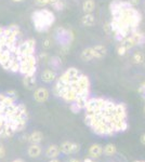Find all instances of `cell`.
<instances>
[{
    "label": "cell",
    "mask_w": 145,
    "mask_h": 162,
    "mask_svg": "<svg viewBox=\"0 0 145 162\" xmlns=\"http://www.w3.org/2000/svg\"><path fill=\"white\" fill-rule=\"evenodd\" d=\"M85 122L97 135L112 136L128 129L127 108L103 97H90L85 106Z\"/></svg>",
    "instance_id": "cell-1"
},
{
    "label": "cell",
    "mask_w": 145,
    "mask_h": 162,
    "mask_svg": "<svg viewBox=\"0 0 145 162\" xmlns=\"http://www.w3.org/2000/svg\"><path fill=\"white\" fill-rule=\"evenodd\" d=\"M110 11L112 14V21L110 22L112 34L117 41H121L132 31L139 29L142 14L129 1L113 0L110 3Z\"/></svg>",
    "instance_id": "cell-2"
},
{
    "label": "cell",
    "mask_w": 145,
    "mask_h": 162,
    "mask_svg": "<svg viewBox=\"0 0 145 162\" xmlns=\"http://www.w3.org/2000/svg\"><path fill=\"white\" fill-rule=\"evenodd\" d=\"M31 21L38 33H47L55 22V15L49 9H40L33 12Z\"/></svg>",
    "instance_id": "cell-3"
},
{
    "label": "cell",
    "mask_w": 145,
    "mask_h": 162,
    "mask_svg": "<svg viewBox=\"0 0 145 162\" xmlns=\"http://www.w3.org/2000/svg\"><path fill=\"white\" fill-rule=\"evenodd\" d=\"M38 60L36 54L23 55L20 58V74L23 75H36L37 72Z\"/></svg>",
    "instance_id": "cell-4"
},
{
    "label": "cell",
    "mask_w": 145,
    "mask_h": 162,
    "mask_svg": "<svg viewBox=\"0 0 145 162\" xmlns=\"http://www.w3.org/2000/svg\"><path fill=\"white\" fill-rule=\"evenodd\" d=\"M54 38L55 41L60 44V47L62 45H72V42L74 41V34L71 29H66L65 27H58L55 29L54 33Z\"/></svg>",
    "instance_id": "cell-5"
},
{
    "label": "cell",
    "mask_w": 145,
    "mask_h": 162,
    "mask_svg": "<svg viewBox=\"0 0 145 162\" xmlns=\"http://www.w3.org/2000/svg\"><path fill=\"white\" fill-rule=\"evenodd\" d=\"M50 96V92L47 88H44V86H39L35 90L34 92V100L38 103H44L49 100Z\"/></svg>",
    "instance_id": "cell-6"
},
{
    "label": "cell",
    "mask_w": 145,
    "mask_h": 162,
    "mask_svg": "<svg viewBox=\"0 0 145 162\" xmlns=\"http://www.w3.org/2000/svg\"><path fill=\"white\" fill-rule=\"evenodd\" d=\"M60 150L61 152L65 155H71V154H76L80 150V146L76 143H72V142H64L61 144L60 146Z\"/></svg>",
    "instance_id": "cell-7"
},
{
    "label": "cell",
    "mask_w": 145,
    "mask_h": 162,
    "mask_svg": "<svg viewBox=\"0 0 145 162\" xmlns=\"http://www.w3.org/2000/svg\"><path fill=\"white\" fill-rule=\"evenodd\" d=\"M40 78L44 83H52L58 79V72L51 68H46L40 74Z\"/></svg>",
    "instance_id": "cell-8"
},
{
    "label": "cell",
    "mask_w": 145,
    "mask_h": 162,
    "mask_svg": "<svg viewBox=\"0 0 145 162\" xmlns=\"http://www.w3.org/2000/svg\"><path fill=\"white\" fill-rule=\"evenodd\" d=\"M94 53V58L96 60H101V58H105L107 54V48L104 44H96L92 47Z\"/></svg>",
    "instance_id": "cell-9"
},
{
    "label": "cell",
    "mask_w": 145,
    "mask_h": 162,
    "mask_svg": "<svg viewBox=\"0 0 145 162\" xmlns=\"http://www.w3.org/2000/svg\"><path fill=\"white\" fill-rule=\"evenodd\" d=\"M23 86L27 90H33L35 88L36 83H37V80H36V75H25L23 76Z\"/></svg>",
    "instance_id": "cell-10"
},
{
    "label": "cell",
    "mask_w": 145,
    "mask_h": 162,
    "mask_svg": "<svg viewBox=\"0 0 145 162\" xmlns=\"http://www.w3.org/2000/svg\"><path fill=\"white\" fill-rule=\"evenodd\" d=\"M48 65H49V68L58 72V70H60L61 68H62V60H61V58L58 55L50 56L48 61Z\"/></svg>",
    "instance_id": "cell-11"
},
{
    "label": "cell",
    "mask_w": 145,
    "mask_h": 162,
    "mask_svg": "<svg viewBox=\"0 0 145 162\" xmlns=\"http://www.w3.org/2000/svg\"><path fill=\"white\" fill-rule=\"evenodd\" d=\"M103 154V147H102L100 144H93V145L90 146L89 148V155L91 156L92 159L100 158Z\"/></svg>",
    "instance_id": "cell-12"
},
{
    "label": "cell",
    "mask_w": 145,
    "mask_h": 162,
    "mask_svg": "<svg viewBox=\"0 0 145 162\" xmlns=\"http://www.w3.org/2000/svg\"><path fill=\"white\" fill-rule=\"evenodd\" d=\"M96 23V16L92 13H86L83 14V16L81 17V24L86 27H92L94 26Z\"/></svg>",
    "instance_id": "cell-13"
},
{
    "label": "cell",
    "mask_w": 145,
    "mask_h": 162,
    "mask_svg": "<svg viewBox=\"0 0 145 162\" xmlns=\"http://www.w3.org/2000/svg\"><path fill=\"white\" fill-rule=\"evenodd\" d=\"M61 150H60V146L55 145H50L46 150V156L50 159H54V158H58V155H60Z\"/></svg>",
    "instance_id": "cell-14"
},
{
    "label": "cell",
    "mask_w": 145,
    "mask_h": 162,
    "mask_svg": "<svg viewBox=\"0 0 145 162\" xmlns=\"http://www.w3.org/2000/svg\"><path fill=\"white\" fill-rule=\"evenodd\" d=\"M42 150L41 147L39 146V144H31L28 147V150H27V154L30 158H38V157L41 155Z\"/></svg>",
    "instance_id": "cell-15"
},
{
    "label": "cell",
    "mask_w": 145,
    "mask_h": 162,
    "mask_svg": "<svg viewBox=\"0 0 145 162\" xmlns=\"http://www.w3.org/2000/svg\"><path fill=\"white\" fill-rule=\"evenodd\" d=\"M80 58L83 62H90V61L93 60L94 53H93V49H92V47L85 48L80 53Z\"/></svg>",
    "instance_id": "cell-16"
},
{
    "label": "cell",
    "mask_w": 145,
    "mask_h": 162,
    "mask_svg": "<svg viewBox=\"0 0 145 162\" xmlns=\"http://www.w3.org/2000/svg\"><path fill=\"white\" fill-rule=\"evenodd\" d=\"M119 43H121L122 45H124V47L127 48V50L128 51H130V50H132L133 48L138 47L137 42H135V40L133 39V37L131 35L127 36L126 38H124L121 41H119Z\"/></svg>",
    "instance_id": "cell-17"
},
{
    "label": "cell",
    "mask_w": 145,
    "mask_h": 162,
    "mask_svg": "<svg viewBox=\"0 0 145 162\" xmlns=\"http://www.w3.org/2000/svg\"><path fill=\"white\" fill-rule=\"evenodd\" d=\"M44 140V134L40 131H34L30 135H28V142L31 144H39Z\"/></svg>",
    "instance_id": "cell-18"
},
{
    "label": "cell",
    "mask_w": 145,
    "mask_h": 162,
    "mask_svg": "<svg viewBox=\"0 0 145 162\" xmlns=\"http://www.w3.org/2000/svg\"><path fill=\"white\" fill-rule=\"evenodd\" d=\"M130 35L133 37V39L135 40V42H137L138 45H143L145 43V34H143L142 31H140L139 29L132 31Z\"/></svg>",
    "instance_id": "cell-19"
},
{
    "label": "cell",
    "mask_w": 145,
    "mask_h": 162,
    "mask_svg": "<svg viewBox=\"0 0 145 162\" xmlns=\"http://www.w3.org/2000/svg\"><path fill=\"white\" fill-rule=\"evenodd\" d=\"M96 10V1L94 0H85L82 3L83 13H92Z\"/></svg>",
    "instance_id": "cell-20"
},
{
    "label": "cell",
    "mask_w": 145,
    "mask_h": 162,
    "mask_svg": "<svg viewBox=\"0 0 145 162\" xmlns=\"http://www.w3.org/2000/svg\"><path fill=\"white\" fill-rule=\"evenodd\" d=\"M132 61L134 64H138V65H142V64L145 62V55L142 51H135L132 55Z\"/></svg>",
    "instance_id": "cell-21"
},
{
    "label": "cell",
    "mask_w": 145,
    "mask_h": 162,
    "mask_svg": "<svg viewBox=\"0 0 145 162\" xmlns=\"http://www.w3.org/2000/svg\"><path fill=\"white\" fill-rule=\"evenodd\" d=\"M116 151H117V148L114 144H107V145L103 148L104 155H106V156H108V157L114 156V155L116 154Z\"/></svg>",
    "instance_id": "cell-22"
},
{
    "label": "cell",
    "mask_w": 145,
    "mask_h": 162,
    "mask_svg": "<svg viewBox=\"0 0 145 162\" xmlns=\"http://www.w3.org/2000/svg\"><path fill=\"white\" fill-rule=\"evenodd\" d=\"M52 44H53V42H52V38L51 37H46L44 40H42V48H44V50L51 49Z\"/></svg>",
    "instance_id": "cell-23"
},
{
    "label": "cell",
    "mask_w": 145,
    "mask_h": 162,
    "mask_svg": "<svg viewBox=\"0 0 145 162\" xmlns=\"http://www.w3.org/2000/svg\"><path fill=\"white\" fill-rule=\"evenodd\" d=\"M116 52L119 56H124L127 54V52H128V50H127V48L124 47V45H122L121 43H119L116 48Z\"/></svg>",
    "instance_id": "cell-24"
},
{
    "label": "cell",
    "mask_w": 145,
    "mask_h": 162,
    "mask_svg": "<svg viewBox=\"0 0 145 162\" xmlns=\"http://www.w3.org/2000/svg\"><path fill=\"white\" fill-rule=\"evenodd\" d=\"M52 8L54 9L55 11H62L63 9L65 8V3L63 0H58V1L55 2V3L52 6Z\"/></svg>",
    "instance_id": "cell-25"
},
{
    "label": "cell",
    "mask_w": 145,
    "mask_h": 162,
    "mask_svg": "<svg viewBox=\"0 0 145 162\" xmlns=\"http://www.w3.org/2000/svg\"><path fill=\"white\" fill-rule=\"evenodd\" d=\"M49 58H50V56H49V54L47 53V52H41V53L38 55L37 60H38V62H42V63L44 62V63L48 64Z\"/></svg>",
    "instance_id": "cell-26"
},
{
    "label": "cell",
    "mask_w": 145,
    "mask_h": 162,
    "mask_svg": "<svg viewBox=\"0 0 145 162\" xmlns=\"http://www.w3.org/2000/svg\"><path fill=\"white\" fill-rule=\"evenodd\" d=\"M69 108H71L72 113H78L79 111L81 110V108L76 104V103H71V105H69Z\"/></svg>",
    "instance_id": "cell-27"
},
{
    "label": "cell",
    "mask_w": 145,
    "mask_h": 162,
    "mask_svg": "<svg viewBox=\"0 0 145 162\" xmlns=\"http://www.w3.org/2000/svg\"><path fill=\"white\" fill-rule=\"evenodd\" d=\"M50 3V0H35V4L38 7H46Z\"/></svg>",
    "instance_id": "cell-28"
},
{
    "label": "cell",
    "mask_w": 145,
    "mask_h": 162,
    "mask_svg": "<svg viewBox=\"0 0 145 162\" xmlns=\"http://www.w3.org/2000/svg\"><path fill=\"white\" fill-rule=\"evenodd\" d=\"M139 93H140V95L142 96V99H143L144 101H145V81L141 84V86H140Z\"/></svg>",
    "instance_id": "cell-29"
},
{
    "label": "cell",
    "mask_w": 145,
    "mask_h": 162,
    "mask_svg": "<svg viewBox=\"0 0 145 162\" xmlns=\"http://www.w3.org/2000/svg\"><path fill=\"white\" fill-rule=\"evenodd\" d=\"M6 94H7V95H9V96H10V97H12V99L17 100V94H16V92H15L14 90H9V91H7Z\"/></svg>",
    "instance_id": "cell-30"
},
{
    "label": "cell",
    "mask_w": 145,
    "mask_h": 162,
    "mask_svg": "<svg viewBox=\"0 0 145 162\" xmlns=\"http://www.w3.org/2000/svg\"><path fill=\"white\" fill-rule=\"evenodd\" d=\"M104 30H105V33L107 34V35H110V34H112V27H110V23H106L105 25H104Z\"/></svg>",
    "instance_id": "cell-31"
},
{
    "label": "cell",
    "mask_w": 145,
    "mask_h": 162,
    "mask_svg": "<svg viewBox=\"0 0 145 162\" xmlns=\"http://www.w3.org/2000/svg\"><path fill=\"white\" fill-rule=\"evenodd\" d=\"M4 156H6V149H4L3 146L0 145V159L4 158Z\"/></svg>",
    "instance_id": "cell-32"
},
{
    "label": "cell",
    "mask_w": 145,
    "mask_h": 162,
    "mask_svg": "<svg viewBox=\"0 0 145 162\" xmlns=\"http://www.w3.org/2000/svg\"><path fill=\"white\" fill-rule=\"evenodd\" d=\"M129 1V3L131 4V6H133V7H137L138 4L140 3V0H128Z\"/></svg>",
    "instance_id": "cell-33"
},
{
    "label": "cell",
    "mask_w": 145,
    "mask_h": 162,
    "mask_svg": "<svg viewBox=\"0 0 145 162\" xmlns=\"http://www.w3.org/2000/svg\"><path fill=\"white\" fill-rule=\"evenodd\" d=\"M140 142L143 144V145H145V133H143L141 135V137H140Z\"/></svg>",
    "instance_id": "cell-34"
},
{
    "label": "cell",
    "mask_w": 145,
    "mask_h": 162,
    "mask_svg": "<svg viewBox=\"0 0 145 162\" xmlns=\"http://www.w3.org/2000/svg\"><path fill=\"white\" fill-rule=\"evenodd\" d=\"M83 162H96L94 160H92L91 158H86L85 160H83Z\"/></svg>",
    "instance_id": "cell-35"
},
{
    "label": "cell",
    "mask_w": 145,
    "mask_h": 162,
    "mask_svg": "<svg viewBox=\"0 0 145 162\" xmlns=\"http://www.w3.org/2000/svg\"><path fill=\"white\" fill-rule=\"evenodd\" d=\"M67 162H81L80 160H78V159H75V158H72V159H71V160L69 161H67Z\"/></svg>",
    "instance_id": "cell-36"
},
{
    "label": "cell",
    "mask_w": 145,
    "mask_h": 162,
    "mask_svg": "<svg viewBox=\"0 0 145 162\" xmlns=\"http://www.w3.org/2000/svg\"><path fill=\"white\" fill-rule=\"evenodd\" d=\"M49 162H60V160L58 158H54V159H50Z\"/></svg>",
    "instance_id": "cell-37"
},
{
    "label": "cell",
    "mask_w": 145,
    "mask_h": 162,
    "mask_svg": "<svg viewBox=\"0 0 145 162\" xmlns=\"http://www.w3.org/2000/svg\"><path fill=\"white\" fill-rule=\"evenodd\" d=\"M4 31V27L3 26H0V35H2Z\"/></svg>",
    "instance_id": "cell-38"
},
{
    "label": "cell",
    "mask_w": 145,
    "mask_h": 162,
    "mask_svg": "<svg viewBox=\"0 0 145 162\" xmlns=\"http://www.w3.org/2000/svg\"><path fill=\"white\" fill-rule=\"evenodd\" d=\"M56 1H58V0H50V3H49V4H51V6H53V4L55 3Z\"/></svg>",
    "instance_id": "cell-39"
},
{
    "label": "cell",
    "mask_w": 145,
    "mask_h": 162,
    "mask_svg": "<svg viewBox=\"0 0 145 162\" xmlns=\"http://www.w3.org/2000/svg\"><path fill=\"white\" fill-rule=\"evenodd\" d=\"M13 2H17V3H20V2H23L25 0H12Z\"/></svg>",
    "instance_id": "cell-40"
},
{
    "label": "cell",
    "mask_w": 145,
    "mask_h": 162,
    "mask_svg": "<svg viewBox=\"0 0 145 162\" xmlns=\"http://www.w3.org/2000/svg\"><path fill=\"white\" fill-rule=\"evenodd\" d=\"M12 162H24L22 159H16V160H14V161H12Z\"/></svg>",
    "instance_id": "cell-41"
},
{
    "label": "cell",
    "mask_w": 145,
    "mask_h": 162,
    "mask_svg": "<svg viewBox=\"0 0 145 162\" xmlns=\"http://www.w3.org/2000/svg\"><path fill=\"white\" fill-rule=\"evenodd\" d=\"M133 162H145L144 160H135V161H133Z\"/></svg>",
    "instance_id": "cell-42"
},
{
    "label": "cell",
    "mask_w": 145,
    "mask_h": 162,
    "mask_svg": "<svg viewBox=\"0 0 145 162\" xmlns=\"http://www.w3.org/2000/svg\"><path fill=\"white\" fill-rule=\"evenodd\" d=\"M143 110H144V113H145V105H144V108H143Z\"/></svg>",
    "instance_id": "cell-43"
}]
</instances>
